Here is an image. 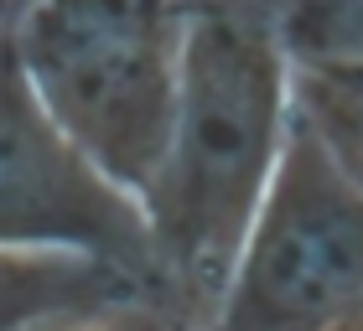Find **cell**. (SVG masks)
Returning <instances> with one entry per match:
<instances>
[{
    "label": "cell",
    "mask_w": 363,
    "mask_h": 331,
    "mask_svg": "<svg viewBox=\"0 0 363 331\" xmlns=\"http://www.w3.org/2000/svg\"><path fill=\"white\" fill-rule=\"evenodd\" d=\"M286 129L291 57L280 31L239 16H187L167 140L135 197L177 321H218L228 269Z\"/></svg>",
    "instance_id": "cell-1"
},
{
    "label": "cell",
    "mask_w": 363,
    "mask_h": 331,
    "mask_svg": "<svg viewBox=\"0 0 363 331\" xmlns=\"http://www.w3.org/2000/svg\"><path fill=\"white\" fill-rule=\"evenodd\" d=\"M16 62L52 124L114 187L140 197L177 98L182 0H16Z\"/></svg>",
    "instance_id": "cell-2"
},
{
    "label": "cell",
    "mask_w": 363,
    "mask_h": 331,
    "mask_svg": "<svg viewBox=\"0 0 363 331\" xmlns=\"http://www.w3.org/2000/svg\"><path fill=\"white\" fill-rule=\"evenodd\" d=\"M363 306V187L291 114L275 171L228 269L218 321L255 331L348 326Z\"/></svg>",
    "instance_id": "cell-3"
},
{
    "label": "cell",
    "mask_w": 363,
    "mask_h": 331,
    "mask_svg": "<svg viewBox=\"0 0 363 331\" xmlns=\"http://www.w3.org/2000/svg\"><path fill=\"white\" fill-rule=\"evenodd\" d=\"M0 243L89 248V254H104L145 274L161 290L140 202L125 187H114L52 124V114L42 109V98L31 93L21 62H16L6 21H0Z\"/></svg>",
    "instance_id": "cell-4"
},
{
    "label": "cell",
    "mask_w": 363,
    "mask_h": 331,
    "mask_svg": "<svg viewBox=\"0 0 363 331\" xmlns=\"http://www.w3.org/2000/svg\"><path fill=\"white\" fill-rule=\"evenodd\" d=\"M172 321L145 274L68 243H0V326Z\"/></svg>",
    "instance_id": "cell-5"
},
{
    "label": "cell",
    "mask_w": 363,
    "mask_h": 331,
    "mask_svg": "<svg viewBox=\"0 0 363 331\" xmlns=\"http://www.w3.org/2000/svg\"><path fill=\"white\" fill-rule=\"evenodd\" d=\"M291 114L363 187V62L353 57L291 62Z\"/></svg>",
    "instance_id": "cell-6"
},
{
    "label": "cell",
    "mask_w": 363,
    "mask_h": 331,
    "mask_svg": "<svg viewBox=\"0 0 363 331\" xmlns=\"http://www.w3.org/2000/svg\"><path fill=\"white\" fill-rule=\"evenodd\" d=\"M280 47L291 62L311 57L363 62V0H286L280 6Z\"/></svg>",
    "instance_id": "cell-7"
},
{
    "label": "cell",
    "mask_w": 363,
    "mask_h": 331,
    "mask_svg": "<svg viewBox=\"0 0 363 331\" xmlns=\"http://www.w3.org/2000/svg\"><path fill=\"white\" fill-rule=\"evenodd\" d=\"M348 326H358V331H363V306H358V310H353V316H348Z\"/></svg>",
    "instance_id": "cell-8"
},
{
    "label": "cell",
    "mask_w": 363,
    "mask_h": 331,
    "mask_svg": "<svg viewBox=\"0 0 363 331\" xmlns=\"http://www.w3.org/2000/svg\"><path fill=\"white\" fill-rule=\"evenodd\" d=\"M11 6H16V0H0V21H6V11H11Z\"/></svg>",
    "instance_id": "cell-9"
}]
</instances>
